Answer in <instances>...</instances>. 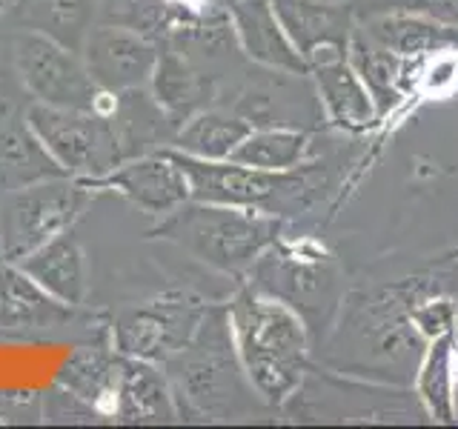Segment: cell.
Segmentation results:
<instances>
[{
    "label": "cell",
    "instance_id": "6da1fadb",
    "mask_svg": "<svg viewBox=\"0 0 458 429\" xmlns=\"http://www.w3.org/2000/svg\"><path fill=\"white\" fill-rule=\"evenodd\" d=\"M441 278L415 275L344 295L338 318L315 349L321 366L378 383H412L427 343L412 324V309L441 292Z\"/></svg>",
    "mask_w": 458,
    "mask_h": 429
},
{
    "label": "cell",
    "instance_id": "7a4b0ae2",
    "mask_svg": "<svg viewBox=\"0 0 458 429\" xmlns=\"http://www.w3.org/2000/svg\"><path fill=\"white\" fill-rule=\"evenodd\" d=\"M226 312L247 381L269 409H281L312 364V338L304 318L247 281L226 300Z\"/></svg>",
    "mask_w": 458,
    "mask_h": 429
},
{
    "label": "cell",
    "instance_id": "3957f363",
    "mask_svg": "<svg viewBox=\"0 0 458 429\" xmlns=\"http://www.w3.org/2000/svg\"><path fill=\"white\" fill-rule=\"evenodd\" d=\"M161 366L175 392L181 421H238L269 409L241 366L226 304H212L190 343Z\"/></svg>",
    "mask_w": 458,
    "mask_h": 429
},
{
    "label": "cell",
    "instance_id": "277c9868",
    "mask_svg": "<svg viewBox=\"0 0 458 429\" xmlns=\"http://www.w3.org/2000/svg\"><path fill=\"white\" fill-rule=\"evenodd\" d=\"M169 152L190 181L192 200L258 209L281 221H295L312 212L333 186V172L321 157H310L295 169L269 172L235 161H200L172 147Z\"/></svg>",
    "mask_w": 458,
    "mask_h": 429
},
{
    "label": "cell",
    "instance_id": "5b68a950",
    "mask_svg": "<svg viewBox=\"0 0 458 429\" xmlns=\"http://www.w3.org/2000/svg\"><path fill=\"white\" fill-rule=\"evenodd\" d=\"M284 229L286 221L276 214L190 198L157 218L149 235L172 243L221 275L247 281L255 261L284 235Z\"/></svg>",
    "mask_w": 458,
    "mask_h": 429
},
{
    "label": "cell",
    "instance_id": "8992f818",
    "mask_svg": "<svg viewBox=\"0 0 458 429\" xmlns=\"http://www.w3.org/2000/svg\"><path fill=\"white\" fill-rule=\"evenodd\" d=\"M247 283L284 300L304 318L312 349L329 335L344 304V272L335 255L312 238L290 240L281 235L255 261Z\"/></svg>",
    "mask_w": 458,
    "mask_h": 429
},
{
    "label": "cell",
    "instance_id": "52a82bcc",
    "mask_svg": "<svg viewBox=\"0 0 458 429\" xmlns=\"http://www.w3.org/2000/svg\"><path fill=\"white\" fill-rule=\"evenodd\" d=\"M281 412L293 421H347V424H421L429 421L421 400L407 386L341 375L335 369H307L298 392Z\"/></svg>",
    "mask_w": 458,
    "mask_h": 429
},
{
    "label": "cell",
    "instance_id": "ba28073f",
    "mask_svg": "<svg viewBox=\"0 0 458 429\" xmlns=\"http://www.w3.org/2000/svg\"><path fill=\"white\" fill-rule=\"evenodd\" d=\"M26 126L55 166L86 186L123 164L121 143L106 109H64L35 100L26 109Z\"/></svg>",
    "mask_w": 458,
    "mask_h": 429
},
{
    "label": "cell",
    "instance_id": "9c48e42d",
    "mask_svg": "<svg viewBox=\"0 0 458 429\" xmlns=\"http://www.w3.org/2000/svg\"><path fill=\"white\" fill-rule=\"evenodd\" d=\"M89 186L55 175L6 189L0 200V261L18 264L55 235L75 226L89 200Z\"/></svg>",
    "mask_w": 458,
    "mask_h": 429
},
{
    "label": "cell",
    "instance_id": "30bf717a",
    "mask_svg": "<svg viewBox=\"0 0 458 429\" xmlns=\"http://www.w3.org/2000/svg\"><path fill=\"white\" fill-rule=\"evenodd\" d=\"M12 57L23 89L38 104L64 109H109V95L98 89L83 55L47 35L21 29L12 40Z\"/></svg>",
    "mask_w": 458,
    "mask_h": 429
},
{
    "label": "cell",
    "instance_id": "8fae6325",
    "mask_svg": "<svg viewBox=\"0 0 458 429\" xmlns=\"http://www.w3.org/2000/svg\"><path fill=\"white\" fill-rule=\"evenodd\" d=\"M209 307L212 300L186 290H169L149 298L138 307L123 309L112 321V347L126 358L164 364L190 343Z\"/></svg>",
    "mask_w": 458,
    "mask_h": 429
},
{
    "label": "cell",
    "instance_id": "7c38bea8",
    "mask_svg": "<svg viewBox=\"0 0 458 429\" xmlns=\"http://www.w3.org/2000/svg\"><path fill=\"white\" fill-rule=\"evenodd\" d=\"M307 66L344 61L355 35V0H269Z\"/></svg>",
    "mask_w": 458,
    "mask_h": 429
},
{
    "label": "cell",
    "instance_id": "4fadbf2b",
    "mask_svg": "<svg viewBox=\"0 0 458 429\" xmlns=\"http://www.w3.org/2000/svg\"><path fill=\"white\" fill-rule=\"evenodd\" d=\"M81 55L98 89L114 97L123 92L149 89L161 43L129 32V29L95 23L83 40Z\"/></svg>",
    "mask_w": 458,
    "mask_h": 429
},
{
    "label": "cell",
    "instance_id": "5bb4252c",
    "mask_svg": "<svg viewBox=\"0 0 458 429\" xmlns=\"http://www.w3.org/2000/svg\"><path fill=\"white\" fill-rule=\"evenodd\" d=\"M89 189L118 192L155 221L190 200V181H186L183 169L175 164L169 147L138 157H126L109 175L95 181Z\"/></svg>",
    "mask_w": 458,
    "mask_h": 429
},
{
    "label": "cell",
    "instance_id": "9a60e30c",
    "mask_svg": "<svg viewBox=\"0 0 458 429\" xmlns=\"http://www.w3.org/2000/svg\"><path fill=\"white\" fill-rule=\"evenodd\" d=\"M75 318V307L52 298L18 264L0 261V335H57Z\"/></svg>",
    "mask_w": 458,
    "mask_h": 429
},
{
    "label": "cell",
    "instance_id": "2e32d148",
    "mask_svg": "<svg viewBox=\"0 0 458 429\" xmlns=\"http://www.w3.org/2000/svg\"><path fill=\"white\" fill-rule=\"evenodd\" d=\"M229 21L243 57L255 66L284 72V75H307L310 66L284 32L269 0H226Z\"/></svg>",
    "mask_w": 458,
    "mask_h": 429
},
{
    "label": "cell",
    "instance_id": "e0dca14e",
    "mask_svg": "<svg viewBox=\"0 0 458 429\" xmlns=\"http://www.w3.org/2000/svg\"><path fill=\"white\" fill-rule=\"evenodd\" d=\"M149 92L178 129L195 112L215 106V100H218V78L212 72L200 69V63L192 61L190 55L169 46V43H161Z\"/></svg>",
    "mask_w": 458,
    "mask_h": 429
},
{
    "label": "cell",
    "instance_id": "ac0fdd59",
    "mask_svg": "<svg viewBox=\"0 0 458 429\" xmlns=\"http://www.w3.org/2000/svg\"><path fill=\"white\" fill-rule=\"evenodd\" d=\"M109 415L118 424H175V421H181L178 400L169 386L164 366L123 355Z\"/></svg>",
    "mask_w": 458,
    "mask_h": 429
},
{
    "label": "cell",
    "instance_id": "d6986e66",
    "mask_svg": "<svg viewBox=\"0 0 458 429\" xmlns=\"http://www.w3.org/2000/svg\"><path fill=\"white\" fill-rule=\"evenodd\" d=\"M310 80L315 86L324 121L329 126H335L347 135H361L381 121L376 97L369 95L367 83L361 80V75H358L347 57L344 61L312 66Z\"/></svg>",
    "mask_w": 458,
    "mask_h": 429
},
{
    "label": "cell",
    "instance_id": "ffe728a7",
    "mask_svg": "<svg viewBox=\"0 0 458 429\" xmlns=\"http://www.w3.org/2000/svg\"><path fill=\"white\" fill-rule=\"evenodd\" d=\"M215 12V9H212ZM204 14L183 0H98L100 26L129 29L155 43H175L204 21Z\"/></svg>",
    "mask_w": 458,
    "mask_h": 429
},
{
    "label": "cell",
    "instance_id": "44dd1931",
    "mask_svg": "<svg viewBox=\"0 0 458 429\" xmlns=\"http://www.w3.org/2000/svg\"><path fill=\"white\" fill-rule=\"evenodd\" d=\"M18 266L32 278L38 286H43L52 298L64 300L69 307H81L89 295V269H86V255L81 240L72 229L55 235L35 252H29Z\"/></svg>",
    "mask_w": 458,
    "mask_h": 429
},
{
    "label": "cell",
    "instance_id": "7402d4cb",
    "mask_svg": "<svg viewBox=\"0 0 458 429\" xmlns=\"http://www.w3.org/2000/svg\"><path fill=\"white\" fill-rule=\"evenodd\" d=\"M106 112L112 118L114 135H118L123 161L126 157H138L172 147V138L178 132L175 123L166 118V112L157 106V100L152 97L149 89L114 95Z\"/></svg>",
    "mask_w": 458,
    "mask_h": 429
},
{
    "label": "cell",
    "instance_id": "603a6c76",
    "mask_svg": "<svg viewBox=\"0 0 458 429\" xmlns=\"http://www.w3.org/2000/svg\"><path fill=\"white\" fill-rule=\"evenodd\" d=\"M14 23L81 52L98 21V0H9Z\"/></svg>",
    "mask_w": 458,
    "mask_h": 429
},
{
    "label": "cell",
    "instance_id": "cb8c5ba5",
    "mask_svg": "<svg viewBox=\"0 0 458 429\" xmlns=\"http://www.w3.org/2000/svg\"><path fill=\"white\" fill-rule=\"evenodd\" d=\"M361 32L381 43L384 49L395 52L398 57H419L429 52L458 49V26H447L441 21L410 12H390L369 18Z\"/></svg>",
    "mask_w": 458,
    "mask_h": 429
},
{
    "label": "cell",
    "instance_id": "d4e9b609",
    "mask_svg": "<svg viewBox=\"0 0 458 429\" xmlns=\"http://www.w3.org/2000/svg\"><path fill=\"white\" fill-rule=\"evenodd\" d=\"M121 364L123 355L112 343H81V347L69 352L61 372H57V386L81 395L83 400H89V404L109 415Z\"/></svg>",
    "mask_w": 458,
    "mask_h": 429
},
{
    "label": "cell",
    "instance_id": "484cf974",
    "mask_svg": "<svg viewBox=\"0 0 458 429\" xmlns=\"http://www.w3.org/2000/svg\"><path fill=\"white\" fill-rule=\"evenodd\" d=\"M252 123L243 121L238 112L224 106H209L195 112L190 121L178 126L172 138V149H178L200 161H229L238 143L250 135Z\"/></svg>",
    "mask_w": 458,
    "mask_h": 429
},
{
    "label": "cell",
    "instance_id": "4316f807",
    "mask_svg": "<svg viewBox=\"0 0 458 429\" xmlns=\"http://www.w3.org/2000/svg\"><path fill=\"white\" fill-rule=\"evenodd\" d=\"M315 157L312 147V129L301 126H252L250 135L238 143V149L229 155V161L255 166V169H269V172H284L295 169Z\"/></svg>",
    "mask_w": 458,
    "mask_h": 429
},
{
    "label": "cell",
    "instance_id": "83f0119b",
    "mask_svg": "<svg viewBox=\"0 0 458 429\" xmlns=\"http://www.w3.org/2000/svg\"><path fill=\"white\" fill-rule=\"evenodd\" d=\"M453 358H455V335H441L427 343L424 358L415 372V395L429 421L436 424H455V392H453Z\"/></svg>",
    "mask_w": 458,
    "mask_h": 429
},
{
    "label": "cell",
    "instance_id": "f1b7e54d",
    "mask_svg": "<svg viewBox=\"0 0 458 429\" xmlns=\"http://www.w3.org/2000/svg\"><path fill=\"white\" fill-rule=\"evenodd\" d=\"M347 61L355 66V72L367 83V89L372 97H376V106L384 118V114L390 112V106H395V100H398V80H401V63H404V57L384 49L381 43L367 38L361 29H355Z\"/></svg>",
    "mask_w": 458,
    "mask_h": 429
},
{
    "label": "cell",
    "instance_id": "f546056e",
    "mask_svg": "<svg viewBox=\"0 0 458 429\" xmlns=\"http://www.w3.org/2000/svg\"><path fill=\"white\" fill-rule=\"evenodd\" d=\"M43 418L49 424H100L109 415L89 404V400H83L81 395L55 383V390L43 398Z\"/></svg>",
    "mask_w": 458,
    "mask_h": 429
},
{
    "label": "cell",
    "instance_id": "4dcf8cb0",
    "mask_svg": "<svg viewBox=\"0 0 458 429\" xmlns=\"http://www.w3.org/2000/svg\"><path fill=\"white\" fill-rule=\"evenodd\" d=\"M455 321H458L455 300L447 298L444 292L424 298L421 304L412 309V324L421 332L424 341H436L441 335L455 332Z\"/></svg>",
    "mask_w": 458,
    "mask_h": 429
},
{
    "label": "cell",
    "instance_id": "1f68e13d",
    "mask_svg": "<svg viewBox=\"0 0 458 429\" xmlns=\"http://www.w3.org/2000/svg\"><path fill=\"white\" fill-rule=\"evenodd\" d=\"M183 4H190L192 9H200V12H212V9H224L226 0H183Z\"/></svg>",
    "mask_w": 458,
    "mask_h": 429
},
{
    "label": "cell",
    "instance_id": "d6a6232c",
    "mask_svg": "<svg viewBox=\"0 0 458 429\" xmlns=\"http://www.w3.org/2000/svg\"><path fill=\"white\" fill-rule=\"evenodd\" d=\"M9 4V0H0V6H6Z\"/></svg>",
    "mask_w": 458,
    "mask_h": 429
}]
</instances>
